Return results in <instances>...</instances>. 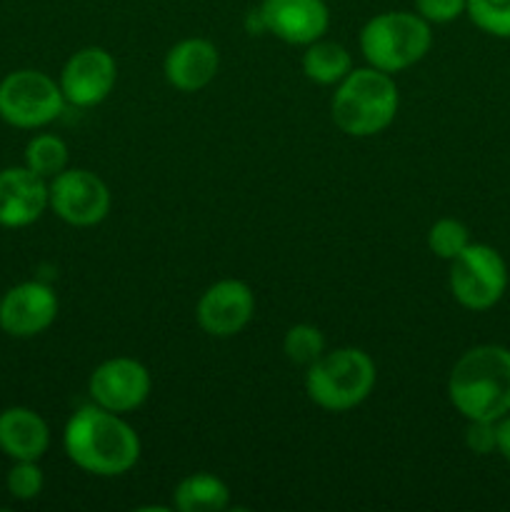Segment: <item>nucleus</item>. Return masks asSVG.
Wrapping results in <instances>:
<instances>
[{"label":"nucleus","instance_id":"f257e3e1","mask_svg":"<svg viewBox=\"0 0 510 512\" xmlns=\"http://www.w3.org/2000/svg\"><path fill=\"white\" fill-rule=\"evenodd\" d=\"M63 448L75 468L98 478H120L140 460V438L133 425L95 403L70 415Z\"/></svg>","mask_w":510,"mask_h":512},{"label":"nucleus","instance_id":"f03ea898","mask_svg":"<svg viewBox=\"0 0 510 512\" xmlns=\"http://www.w3.org/2000/svg\"><path fill=\"white\" fill-rule=\"evenodd\" d=\"M448 398L465 420H500L510 413V350L475 345L455 360Z\"/></svg>","mask_w":510,"mask_h":512},{"label":"nucleus","instance_id":"7ed1b4c3","mask_svg":"<svg viewBox=\"0 0 510 512\" xmlns=\"http://www.w3.org/2000/svg\"><path fill=\"white\" fill-rule=\"evenodd\" d=\"M400 93L393 75L378 68H353L330 100V115L340 133L350 138H373L390 128L398 115Z\"/></svg>","mask_w":510,"mask_h":512},{"label":"nucleus","instance_id":"20e7f679","mask_svg":"<svg viewBox=\"0 0 510 512\" xmlns=\"http://www.w3.org/2000/svg\"><path fill=\"white\" fill-rule=\"evenodd\" d=\"M375 375V363L365 350H325L313 365L305 368V393L328 413H348L370 398Z\"/></svg>","mask_w":510,"mask_h":512},{"label":"nucleus","instance_id":"39448f33","mask_svg":"<svg viewBox=\"0 0 510 512\" xmlns=\"http://www.w3.org/2000/svg\"><path fill=\"white\" fill-rule=\"evenodd\" d=\"M433 45L428 20L408 10H388L360 30V53L368 60L370 68L395 75L420 63Z\"/></svg>","mask_w":510,"mask_h":512},{"label":"nucleus","instance_id":"423d86ee","mask_svg":"<svg viewBox=\"0 0 510 512\" xmlns=\"http://www.w3.org/2000/svg\"><path fill=\"white\" fill-rule=\"evenodd\" d=\"M448 285L465 310L483 313L500 303L508 288V265L503 255L485 243H470L450 260Z\"/></svg>","mask_w":510,"mask_h":512},{"label":"nucleus","instance_id":"0eeeda50","mask_svg":"<svg viewBox=\"0 0 510 512\" xmlns=\"http://www.w3.org/2000/svg\"><path fill=\"white\" fill-rule=\"evenodd\" d=\"M65 108L63 90L43 70H15L0 83V118L15 128L33 130L53 123Z\"/></svg>","mask_w":510,"mask_h":512},{"label":"nucleus","instance_id":"6e6552de","mask_svg":"<svg viewBox=\"0 0 510 512\" xmlns=\"http://www.w3.org/2000/svg\"><path fill=\"white\" fill-rule=\"evenodd\" d=\"M48 208L73 228H90L108 218L110 190L85 168H65L48 183Z\"/></svg>","mask_w":510,"mask_h":512},{"label":"nucleus","instance_id":"1a4fd4ad","mask_svg":"<svg viewBox=\"0 0 510 512\" xmlns=\"http://www.w3.org/2000/svg\"><path fill=\"white\" fill-rule=\"evenodd\" d=\"M150 388H153V378L148 368L140 360L125 358V355L100 363L88 380L90 400L118 415L138 410L148 400Z\"/></svg>","mask_w":510,"mask_h":512},{"label":"nucleus","instance_id":"9d476101","mask_svg":"<svg viewBox=\"0 0 510 512\" xmlns=\"http://www.w3.org/2000/svg\"><path fill=\"white\" fill-rule=\"evenodd\" d=\"M115 80H118V65L113 55L100 45H88L70 55L58 83L65 103L75 108H93L113 93Z\"/></svg>","mask_w":510,"mask_h":512},{"label":"nucleus","instance_id":"9b49d317","mask_svg":"<svg viewBox=\"0 0 510 512\" xmlns=\"http://www.w3.org/2000/svg\"><path fill=\"white\" fill-rule=\"evenodd\" d=\"M253 313V288L238 278H225L213 283L195 305L198 325L210 338H233L253 320Z\"/></svg>","mask_w":510,"mask_h":512},{"label":"nucleus","instance_id":"f8f14e48","mask_svg":"<svg viewBox=\"0 0 510 512\" xmlns=\"http://www.w3.org/2000/svg\"><path fill=\"white\" fill-rule=\"evenodd\" d=\"M58 298L38 280L13 285L0 300V328L13 338H35L55 323Z\"/></svg>","mask_w":510,"mask_h":512},{"label":"nucleus","instance_id":"ddd939ff","mask_svg":"<svg viewBox=\"0 0 510 512\" xmlns=\"http://www.w3.org/2000/svg\"><path fill=\"white\" fill-rule=\"evenodd\" d=\"M265 30L288 45H310L330 28L325 0H263L258 5Z\"/></svg>","mask_w":510,"mask_h":512},{"label":"nucleus","instance_id":"4468645a","mask_svg":"<svg viewBox=\"0 0 510 512\" xmlns=\"http://www.w3.org/2000/svg\"><path fill=\"white\" fill-rule=\"evenodd\" d=\"M48 208V180L30 168L0 170V225L25 228Z\"/></svg>","mask_w":510,"mask_h":512},{"label":"nucleus","instance_id":"2eb2a0df","mask_svg":"<svg viewBox=\"0 0 510 512\" xmlns=\"http://www.w3.org/2000/svg\"><path fill=\"white\" fill-rule=\"evenodd\" d=\"M220 68V55L210 40L185 38L168 50L163 60L165 80L180 93H198L208 88Z\"/></svg>","mask_w":510,"mask_h":512},{"label":"nucleus","instance_id":"dca6fc26","mask_svg":"<svg viewBox=\"0 0 510 512\" xmlns=\"http://www.w3.org/2000/svg\"><path fill=\"white\" fill-rule=\"evenodd\" d=\"M50 445V428L35 410L8 408L0 413V450L13 460H40Z\"/></svg>","mask_w":510,"mask_h":512},{"label":"nucleus","instance_id":"f3484780","mask_svg":"<svg viewBox=\"0 0 510 512\" xmlns=\"http://www.w3.org/2000/svg\"><path fill=\"white\" fill-rule=\"evenodd\" d=\"M230 505V490L218 475H185L173 490V508L178 512H223Z\"/></svg>","mask_w":510,"mask_h":512},{"label":"nucleus","instance_id":"a211bd4d","mask_svg":"<svg viewBox=\"0 0 510 512\" xmlns=\"http://www.w3.org/2000/svg\"><path fill=\"white\" fill-rule=\"evenodd\" d=\"M303 73L305 78L318 85H338L345 75L353 70V55L343 43L335 40H315L305 45L303 53Z\"/></svg>","mask_w":510,"mask_h":512},{"label":"nucleus","instance_id":"6ab92c4d","mask_svg":"<svg viewBox=\"0 0 510 512\" xmlns=\"http://www.w3.org/2000/svg\"><path fill=\"white\" fill-rule=\"evenodd\" d=\"M25 168H30L40 178L53 180L68 168V145L58 135H35L25 148Z\"/></svg>","mask_w":510,"mask_h":512},{"label":"nucleus","instance_id":"aec40b11","mask_svg":"<svg viewBox=\"0 0 510 512\" xmlns=\"http://www.w3.org/2000/svg\"><path fill=\"white\" fill-rule=\"evenodd\" d=\"M283 353L293 365H313L325 353V335L315 325L298 323L283 338Z\"/></svg>","mask_w":510,"mask_h":512},{"label":"nucleus","instance_id":"412c9836","mask_svg":"<svg viewBox=\"0 0 510 512\" xmlns=\"http://www.w3.org/2000/svg\"><path fill=\"white\" fill-rule=\"evenodd\" d=\"M470 245L468 225L455 218H440L428 230V248L435 258L453 260Z\"/></svg>","mask_w":510,"mask_h":512},{"label":"nucleus","instance_id":"4be33fe9","mask_svg":"<svg viewBox=\"0 0 510 512\" xmlns=\"http://www.w3.org/2000/svg\"><path fill=\"white\" fill-rule=\"evenodd\" d=\"M470 23L493 38H510V0H468Z\"/></svg>","mask_w":510,"mask_h":512},{"label":"nucleus","instance_id":"5701e85b","mask_svg":"<svg viewBox=\"0 0 510 512\" xmlns=\"http://www.w3.org/2000/svg\"><path fill=\"white\" fill-rule=\"evenodd\" d=\"M8 490L15 500H35L43 493V470L38 468V460H15L8 473Z\"/></svg>","mask_w":510,"mask_h":512},{"label":"nucleus","instance_id":"b1692460","mask_svg":"<svg viewBox=\"0 0 510 512\" xmlns=\"http://www.w3.org/2000/svg\"><path fill=\"white\" fill-rule=\"evenodd\" d=\"M468 0H415V13L430 25L453 23L465 13Z\"/></svg>","mask_w":510,"mask_h":512},{"label":"nucleus","instance_id":"393cba45","mask_svg":"<svg viewBox=\"0 0 510 512\" xmlns=\"http://www.w3.org/2000/svg\"><path fill=\"white\" fill-rule=\"evenodd\" d=\"M465 445L473 455H490L498 450V433L495 420H468L465 428Z\"/></svg>","mask_w":510,"mask_h":512},{"label":"nucleus","instance_id":"a878e982","mask_svg":"<svg viewBox=\"0 0 510 512\" xmlns=\"http://www.w3.org/2000/svg\"><path fill=\"white\" fill-rule=\"evenodd\" d=\"M495 433H498V453L510 460V413L495 420Z\"/></svg>","mask_w":510,"mask_h":512},{"label":"nucleus","instance_id":"bb28decb","mask_svg":"<svg viewBox=\"0 0 510 512\" xmlns=\"http://www.w3.org/2000/svg\"><path fill=\"white\" fill-rule=\"evenodd\" d=\"M245 30H248L250 35H265L268 30H265V23L263 18H260V10L253 8L248 13V18H245Z\"/></svg>","mask_w":510,"mask_h":512}]
</instances>
